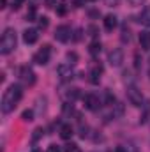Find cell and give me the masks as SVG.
<instances>
[{
  "label": "cell",
  "mask_w": 150,
  "mask_h": 152,
  "mask_svg": "<svg viewBox=\"0 0 150 152\" xmlns=\"http://www.w3.org/2000/svg\"><path fill=\"white\" fill-rule=\"evenodd\" d=\"M20 78H21V81L27 83V85H34V83H36V73H34L30 67H21V69H20Z\"/></svg>",
  "instance_id": "9"
},
{
  "label": "cell",
  "mask_w": 150,
  "mask_h": 152,
  "mask_svg": "<svg viewBox=\"0 0 150 152\" xmlns=\"http://www.w3.org/2000/svg\"><path fill=\"white\" fill-rule=\"evenodd\" d=\"M101 73H103L101 67H92L90 73H88V81H90L92 85H97V83L101 81Z\"/></svg>",
  "instance_id": "14"
},
{
  "label": "cell",
  "mask_w": 150,
  "mask_h": 152,
  "mask_svg": "<svg viewBox=\"0 0 150 152\" xmlns=\"http://www.w3.org/2000/svg\"><path fill=\"white\" fill-rule=\"evenodd\" d=\"M115 152H127V151H125V147H117Z\"/></svg>",
  "instance_id": "38"
},
{
  "label": "cell",
  "mask_w": 150,
  "mask_h": 152,
  "mask_svg": "<svg viewBox=\"0 0 150 152\" xmlns=\"http://www.w3.org/2000/svg\"><path fill=\"white\" fill-rule=\"evenodd\" d=\"M78 151H79V149H78L76 143H67L66 149H64V152H78Z\"/></svg>",
  "instance_id": "26"
},
{
  "label": "cell",
  "mask_w": 150,
  "mask_h": 152,
  "mask_svg": "<svg viewBox=\"0 0 150 152\" xmlns=\"http://www.w3.org/2000/svg\"><path fill=\"white\" fill-rule=\"evenodd\" d=\"M127 2H129L131 5H134V7H136V5H141V4H143L145 0H127Z\"/></svg>",
  "instance_id": "32"
},
{
  "label": "cell",
  "mask_w": 150,
  "mask_h": 152,
  "mask_svg": "<svg viewBox=\"0 0 150 152\" xmlns=\"http://www.w3.org/2000/svg\"><path fill=\"white\" fill-rule=\"evenodd\" d=\"M81 34H83V30L81 28H76L74 34H73V41H79L81 39Z\"/></svg>",
  "instance_id": "27"
},
{
  "label": "cell",
  "mask_w": 150,
  "mask_h": 152,
  "mask_svg": "<svg viewBox=\"0 0 150 152\" xmlns=\"http://www.w3.org/2000/svg\"><path fill=\"white\" fill-rule=\"evenodd\" d=\"M32 152H42V151H39V149H34V151H32Z\"/></svg>",
  "instance_id": "40"
},
{
  "label": "cell",
  "mask_w": 150,
  "mask_h": 152,
  "mask_svg": "<svg viewBox=\"0 0 150 152\" xmlns=\"http://www.w3.org/2000/svg\"><path fill=\"white\" fill-rule=\"evenodd\" d=\"M55 39L58 42H67L73 39V30L69 25H58L57 30H55Z\"/></svg>",
  "instance_id": "6"
},
{
  "label": "cell",
  "mask_w": 150,
  "mask_h": 152,
  "mask_svg": "<svg viewBox=\"0 0 150 152\" xmlns=\"http://www.w3.org/2000/svg\"><path fill=\"white\" fill-rule=\"evenodd\" d=\"M87 32H88V36H90V37H97V34H99V28H97V27H95V25H88V27H87Z\"/></svg>",
  "instance_id": "23"
},
{
  "label": "cell",
  "mask_w": 150,
  "mask_h": 152,
  "mask_svg": "<svg viewBox=\"0 0 150 152\" xmlns=\"http://www.w3.org/2000/svg\"><path fill=\"white\" fill-rule=\"evenodd\" d=\"M46 152H62V151H60V147H58V145H50Z\"/></svg>",
  "instance_id": "29"
},
{
  "label": "cell",
  "mask_w": 150,
  "mask_h": 152,
  "mask_svg": "<svg viewBox=\"0 0 150 152\" xmlns=\"http://www.w3.org/2000/svg\"><path fill=\"white\" fill-rule=\"evenodd\" d=\"M122 76H124V81H125L127 85H134V76H133V73H131L129 69H125Z\"/></svg>",
  "instance_id": "21"
},
{
  "label": "cell",
  "mask_w": 150,
  "mask_h": 152,
  "mask_svg": "<svg viewBox=\"0 0 150 152\" xmlns=\"http://www.w3.org/2000/svg\"><path fill=\"white\" fill-rule=\"evenodd\" d=\"M34 133H36V134H34V140H37V138L41 136V134H42V133H44V131H42V129H36Z\"/></svg>",
  "instance_id": "36"
},
{
  "label": "cell",
  "mask_w": 150,
  "mask_h": 152,
  "mask_svg": "<svg viewBox=\"0 0 150 152\" xmlns=\"http://www.w3.org/2000/svg\"><path fill=\"white\" fill-rule=\"evenodd\" d=\"M48 25H50V20H48L46 16H39V18H37V27H39V30H44V28H48Z\"/></svg>",
  "instance_id": "20"
},
{
  "label": "cell",
  "mask_w": 150,
  "mask_h": 152,
  "mask_svg": "<svg viewBox=\"0 0 150 152\" xmlns=\"http://www.w3.org/2000/svg\"><path fill=\"white\" fill-rule=\"evenodd\" d=\"M73 73H74V64L73 62H64L57 67V75L60 76V80H69Z\"/></svg>",
  "instance_id": "8"
},
{
  "label": "cell",
  "mask_w": 150,
  "mask_h": 152,
  "mask_svg": "<svg viewBox=\"0 0 150 152\" xmlns=\"http://www.w3.org/2000/svg\"><path fill=\"white\" fill-rule=\"evenodd\" d=\"M21 118H23L25 122H30V120H34V110H25V112L21 113Z\"/></svg>",
  "instance_id": "24"
},
{
  "label": "cell",
  "mask_w": 150,
  "mask_h": 152,
  "mask_svg": "<svg viewBox=\"0 0 150 152\" xmlns=\"http://www.w3.org/2000/svg\"><path fill=\"white\" fill-rule=\"evenodd\" d=\"M44 4H46V7H55L57 5V0H46Z\"/></svg>",
  "instance_id": "33"
},
{
  "label": "cell",
  "mask_w": 150,
  "mask_h": 152,
  "mask_svg": "<svg viewBox=\"0 0 150 152\" xmlns=\"http://www.w3.org/2000/svg\"><path fill=\"white\" fill-rule=\"evenodd\" d=\"M140 23H141L143 27L150 28V5H145V7H143V11H141V14H140Z\"/></svg>",
  "instance_id": "16"
},
{
  "label": "cell",
  "mask_w": 150,
  "mask_h": 152,
  "mask_svg": "<svg viewBox=\"0 0 150 152\" xmlns=\"http://www.w3.org/2000/svg\"><path fill=\"white\" fill-rule=\"evenodd\" d=\"M25 0H12V9H20V5L23 4Z\"/></svg>",
  "instance_id": "30"
},
{
  "label": "cell",
  "mask_w": 150,
  "mask_h": 152,
  "mask_svg": "<svg viewBox=\"0 0 150 152\" xmlns=\"http://www.w3.org/2000/svg\"><path fill=\"white\" fill-rule=\"evenodd\" d=\"M44 104H46V99H44V97H39V99H37V106H36V112H37L39 115L46 110V106H44Z\"/></svg>",
  "instance_id": "22"
},
{
  "label": "cell",
  "mask_w": 150,
  "mask_h": 152,
  "mask_svg": "<svg viewBox=\"0 0 150 152\" xmlns=\"http://www.w3.org/2000/svg\"><path fill=\"white\" fill-rule=\"evenodd\" d=\"M5 4H7V0H2V7H5Z\"/></svg>",
  "instance_id": "39"
},
{
  "label": "cell",
  "mask_w": 150,
  "mask_h": 152,
  "mask_svg": "<svg viewBox=\"0 0 150 152\" xmlns=\"http://www.w3.org/2000/svg\"><path fill=\"white\" fill-rule=\"evenodd\" d=\"M103 104H106V106H113V104H115V96H113L110 90H106V92H104V99H103Z\"/></svg>",
  "instance_id": "19"
},
{
  "label": "cell",
  "mask_w": 150,
  "mask_h": 152,
  "mask_svg": "<svg viewBox=\"0 0 150 152\" xmlns=\"http://www.w3.org/2000/svg\"><path fill=\"white\" fill-rule=\"evenodd\" d=\"M134 60H136V62H134L136 69H140V67H141V62H140V55H136V57H134Z\"/></svg>",
  "instance_id": "34"
},
{
  "label": "cell",
  "mask_w": 150,
  "mask_h": 152,
  "mask_svg": "<svg viewBox=\"0 0 150 152\" xmlns=\"http://www.w3.org/2000/svg\"><path fill=\"white\" fill-rule=\"evenodd\" d=\"M125 151H127V152H138V149H136V145H133V143H129V145L125 147Z\"/></svg>",
  "instance_id": "31"
},
{
  "label": "cell",
  "mask_w": 150,
  "mask_h": 152,
  "mask_svg": "<svg viewBox=\"0 0 150 152\" xmlns=\"http://www.w3.org/2000/svg\"><path fill=\"white\" fill-rule=\"evenodd\" d=\"M67 58H69V60H73V64L78 62V55H76L74 51H69V53H67Z\"/></svg>",
  "instance_id": "28"
},
{
  "label": "cell",
  "mask_w": 150,
  "mask_h": 152,
  "mask_svg": "<svg viewBox=\"0 0 150 152\" xmlns=\"http://www.w3.org/2000/svg\"><path fill=\"white\" fill-rule=\"evenodd\" d=\"M120 41L122 42H131V28L127 25H122V30H120Z\"/></svg>",
  "instance_id": "18"
},
{
  "label": "cell",
  "mask_w": 150,
  "mask_h": 152,
  "mask_svg": "<svg viewBox=\"0 0 150 152\" xmlns=\"http://www.w3.org/2000/svg\"><path fill=\"white\" fill-rule=\"evenodd\" d=\"M85 2H87V0H74L76 7H81V5H85Z\"/></svg>",
  "instance_id": "37"
},
{
  "label": "cell",
  "mask_w": 150,
  "mask_h": 152,
  "mask_svg": "<svg viewBox=\"0 0 150 152\" xmlns=\"http://www.w3.org/2000/svg\"><path fill=\"white\" fill-rule=\"evenodd\" d=\"M118 4V0H106V5H110V7H115Z\"/></svg>",
  "instance_id": "35"
},
{
  "label": "cell",
  "mask_w": 150,
  "mask_h": 152,
  "mask_svg": "<svg viewBox=\"0 0 150 152\" xmlns=\"http://www.w3.org/2000/svg\"><path fill=\"white\" fill-rule=\"evenodd\" d=\"M73 134H74V131H73V126L71 124H62L60 126V138L62 140H71Z\"/></svg>",
  "instance_id": "15"
},
{
  "label": "cell",
  "mask_w": 150,
  "mask_h": 152,
  "mask_svg": "<svg viewBox=\"0 0 150 152\" xmlns=\"http://www.w3.org/2000/svg\"><path fill=\"white\" fill-rule=\"evenodd\" d=\"M78 152H81V151H78Z\"/></svg>",
  "instance_id": "42"
},
{
  "label": "cell",
  "mask_w": 150,
  "mask_h": 152,
  "mask_svg": "<svg viewBox=\"0 0 150 152\" xmlns=\"http://www.w3.org/2000/svg\"><path fill=\"white\" fill-rule=\"evenodd\" d=\"M83 103H85V108H87V110L97 112V110L101 108V104H103V99H101L99 96H95V94H87V96L83 97Z\"/></svg>",
  "instance_id": "5"
},
{
  "label": "cell",
  "mask_w": 150,
  "mask_h": 152,
  "mask_svg": "<svg viewBox=\"0 0 150 152\" xmlns=\"http://www.w3.org/2000/svg\"><path fill=\"white\" fill-rule=\"evenodd\" d=\"M90 2H95V0H90Z\"/></svg>",
  "instance_id": "41"
},
{
  "label": "cell",
  "mask_w": 150,
  "mask_h": 152,
  "mask_svg": "<svg viewBox=\"0 0 150 152\" xmlns=\"http://www.w3.org/2000/svg\"><path fill=\"white\" fill-rule=\"evenodd\" d=\"M127 99H129V103H131L133 106H136V108L143 106V103H145L143 94H141V90H140L136 85H127Z\"/></svg>",
  "instance_id": "3"
},
{
  "label": "cell",
  "mask_w": 150,
  "mask_h": 152,
  "mask_svg": "<svg viewBox=\"0 0 150 152\" xmlns=\"http://www.w3.org/2000/svg\"><path fill=\"white\" fill-rule=\"evenodd\" d=\"M18 44V34L14 28H5L4 34H2V39H0V53L2 55H9L11 51H14Z\"/></svg>",
  "instance_id": "2"
},
{
  "label": "cell",
  "mask_w": 150,
  "mask_h": 152,
  "mask_svg": "<svg viewBox=\"0 0 150 152\" xmlns=\"http://www.w3.org/2000/svg\"><path fill=\"white\" fill-rule=\"evenodd\" d=\"M21 97H23V88H21V85H20V83L9 85L7 90H5L4 96H2V101H0V110H2V113H11V112L16 108V104L21 101Z\"/></svg>",
  "instance_id": "1"
},
{
  "label": "cell",
  "mask_w": 150,
  "mask_h": 152,
  "mask_svg": "<svg viewBox=\"0 0 150 152\" xmlns=\"http://www.w3.org/2000/svg\"><path fill=\"white\" fill-rule=\"evenodd\" d=\"M108 62L113 67H120L122 66V62H124V51H122V48H113L111 51L108 53Z\"/></svg>",
  "instance_id": "7"
},
{
  "label": "cell",
  "mask_w": 150,
  "mask_h": 152,
  "mask_svg": "<svg viewBox=\"0 0 150 152\" xmlns=\"http://www.w3.org/2000/svg\"><path fill=\"white\" fill-rule=\"evenodd\" d=\"M81 96V92H79V88H76V87H69V88H66L64 90V97H66V101L69 103H74L76 99Z\"/></svg>",
  "instance_id": "11"
},
{
  "label": "cell",
  "mask_w": 150,
  "mask_h": 152,
  "mask_svg": "<svg viewBox=\"0 0 150 152\" xmlns=\"http://www.w3.org/2000/svg\"><path fill=\"white\" fill-rule=\"evenodd\" d=\"M140 46L143 51H150V32L149 30H143L140 34Z\"/></svg>",
  "instance_id": "13"
},
{
  "label": "cell",
  "mask_w": 150,
  "mask_h": 152,
  "mask_svg": "<svg viewBox=\"0 0 150 152\" xmlns=\"http://www.w3.org/2000/svg\"><path fill=\"white\" fill-rule=\"evenodd\" d=\"M79 136H81V138L88 136V126H87V124H85V126H83V124H79Z\"/></svg>",
  "instance_id": "25"
},
{
  "label": "cell",
  "mask_w": 150,
  "mask_h": 152,
  "mask_svg": "<svg viewBox=\"0 0 150 152\" xmlns=\"http://www.w3.org/2000/svg\"><path fill=\"white\" fill-rule=\"evenodd\" d=\"M117 25H118V18H117L115 14H106V16H104V28H106L108 32H111Z\"/></svg>",
  "instance_id": "12"
},
{
  "label": "cell",
  "mask_w": 150,
  "mask_h": 152,
  "mask_svg": "<svg viewBox=\"0 0 150 152\" xmlns=\"http://www.w3.org/2000/svg\"><path fill=\"white\" fill-rule=\"evenodd\" d=\"M101 50H103V44H101L99 41H92L90 46H88V53H90L92 57H97V55L101 53Z\"/></svg>",
  "instance_id": "17"
},
{
  "label": "cell",
  "mask_w": 150,
  "mask_h": 152,
  "mask_svg": "<svg viewBox=\"0 0 150 152\" xmlns=\"http://www.w3.org/2000/svg\"><path fill=\"white\" fill-rule=\"evenodd\" d=\"M50 58H51V46L50 44H44L37 53L34 55V62L39 64V66H46L50 62Z\"/></svg>",
  "instance_id": "4"
},
{
  "label": "cell",
  "mask_w": 150,
  "mask_h": 152,
  "mask_svg": "<svg viewBox=\"0 0 150 152\" xmlns=\"http://www.w3.org/2000/svg\"><path fill=\"white\" fill-rule=\"evenodd\" d=\"M37 39H39V28H27L23 32V41L27 44H34V42H37Z\"/></svg>",
  "instance_id": "10"
}]
</instances>
